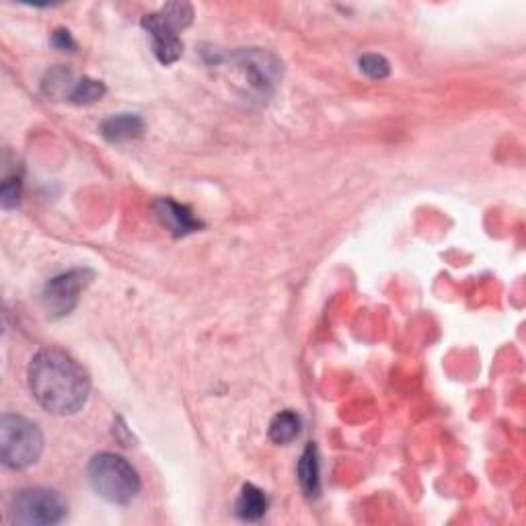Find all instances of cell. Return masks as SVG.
Wrapping results in <instances>:
<instances>
[{
	"label": "cell",
	"mask_w": 526,
	"mask_h": 526,
	"mask_svg": "<svg viewBox=\"0 0 526 526\" xmlns=\"http://www.w3.org/2000/svg\"><path fill=\"white\" fill-rule=\"evenodd\" d=\"M35 401L54 416H72L85 408L91 382L77 360L62 350L46 348L32 358L27 371Z\"/></svg>",
	"instance_id": "6da1fadb"
},
{
	"label": "cell",
	"mask_w": 526,
	"mask_h": 526,
	"mask_svg": "<svg viewBox=\"0 0 526 526\" xmlns=\"http://www.w3.org/2000/svg\"><path fill=\"white\" fill-rule=\"evenodd\" d=\"M87 473L93 492L116 506H126L140 493L142 481L138 471L116 453L95 455Z\"/></svg>",
	"instance_id": "7a4b0ae2"
},
{
	"label": "cell",
	"mask_w": 526,
	"mask_h": 526,
	"mask_svg": "<svg viewBox=\"0 0 526 526\" xmlns=\"http://www.w3.org/2000/svg\"><path fill=\"white\" fill-rule=\"evenodd\" d=\"M43 453L42 430L32 419L5 413L0 419V456L9 469H27L40 461Z\"/></svg>",
	"instance_id": "3957f363"
},
{
	"label": "cell",
	"mask_w": 526,
	"mask_h": 526,
	"mask_svg": "<svg viewBox=\"0 0 526 526\" xmlns=\"http://www.w3.org/2000/svg\"><path fill=\"white\" fill-rule=\"evenodd\" d=\"M13 516L21 524L50 526L62 522L69 514V503L50 487H27L14 493Z\"/></svg>",
	"instance_id": "277c9868"
},
{
	"label": "cell",
	"mask_w": 526,
	"mask_h": 526,
	"mask_svg": "<svg viewBox=\"0 0 526 526\" xmlns=\"http://www.w3.org/2000/svg\"><path fill=\"white\" fill-rule=\"evenodd\" d=\"M230 60L239 69L243 80H247L245 85L259 97H268L280 80V62L268 52L243 50L232 54Z\"/></svg>",
	"instance_id": "5b68a950"
},
{
	"label": "cell",
	"mask_w": 526,
	"mask_h": 526,
	"mask_svg": "<svg viewBox=\"0 0 526 526\" xmlns=\"http://www.w3.org/2000/svg\"><path fill=\"white\" fill-rule=\"evenodd\" d=\"M91 277L93 274L89 269H70V272L52 277L42 295L50 317H66L77 306L80 292L89 286Z\"/></svg>",
	"instance_id": "8992f818"
},
{
	"label": "cell",
	"mask_w": 526,
	"mask_h": 526,
	"mask_svg": "<svg viewBox=\"0 0 526 526\" xmlns=\"http://www.w3.org/2000/svg\"><path fill=\"white\" fill-rule=\"evenodd\" d=\"M142 27H145V32L148 33L155 56L163 66H169L182 58L183 42L179 40L177 35L179 29L173 25L161 11L145 14V17H142Z\"/></svg>",
	"instance_id": "52a82bcc"
},
{
	"label": "cell",
	"mask_w": 526,
	"mask_h": 526,
	"mask_svg": "<svg viewBox=\"0 0 526 526\" xmlns=\"http://www.w3.org/2000/svg\"><path fill=\"white\" fill-rule=\"evenodd\" d=\"M155 214L163 227H167L171 235L175 237H185L190 232L202 229V222L192 214L190 208L177 204V202L169 198H161L155 202Z\"/></svg>",
	"instance_id": "ba28073f"
},
{
	"label": "cell",
	"mask_w": 526,
	"mask_h": 526,
	"mask_svg": "<svg viewBox=\"0 0 526 526\" xmlns=\"http://www.w3.org/2000/svg\"><path fill=\"white\" fill-rule=\"evenodd\" d=\"M99 130L108 142H127L145 134V122L136 114H117L103 119Z\"/></svg>",
	"instance_id": "9c48e42d"
},
{
	"label": "cell",
	"mask_w": 526,
	"mask_h": 526,
	"mask_svg": "<svg viewBox=\"0 0 526 526\" xmlns=\"http://www.w3.org/2000/svg\"><path fill=\"white\" fill-rule=\"evenodd\" d=\"M298 481L306 498H319L321 493V467H319V450L315 445H306L298 461Z\"/></svg>",
	"instance_id": "30bf717a"
},
{
	"label": "cell",
	"mask_w": 526,
	"mask_h": 526,
	"mask_svg": "<svg viewBox=\"0 0 526 526\" xmlns=\"http://www.w3.org/2000/svg\"><path fill=\"white\" fill-rule=\"evenodd\" d=\"M266 510H268L266 493H263L259 487H255L253 484L243 485V490H240V495L237 500V510H235L240 521L258 522L266 516Z\"/></svg>",
	"instance_id": "8fae6325"
},
{
	"label": "cell",
	"mask_w": 526,
	"mask_h": 526,
	"mask_svg": "<svg viewBox=\"0 0 526 526\" xmlns=\"http://www.w3.org/2000/svg\"><path fill=\"white\" fill-rule=\"evenodd\" d=\"M300 434V418L295 411H280L269 424V438L276 445H290Z\"/></svg>",
	"instance_id": "7c38bea8"
},
{
	"label": "cell",
	"mask_w": 526,
	"mask_h": 526,
	"mask_svg": "<svg viewBox=\"0 0 526 526\" xmlns=\"http://www.w3.org/2000/svg\"><path fill=\"white\" fill-rule=\"evenodd\" d=\"M74 82L77 79L72 77V72L69 69H52L46 72V77L42 80V89L48 97H54V99H70V93L74 89Z\"/></svg>",
	"instance_id": "4fadbf2b"
},
{
	"label": "cell",
	"mask_w": 526,
	"mask_h": 526,
	"mask_svg": "<svg viewBox=\"0 0 526 526\" xmlns=\"http://www.w3.org/2000/svg\"><path fill=\"white\" fill-rule=\"evenodd\" d=\"M105 91H108V89H105L101 80L82 77L74 82V89H72L69 101L74 105H91V103L99 101L101 97L105 95Z\"/></svg>",
	"instance_id": "5bb4252c"
},
{
	"label": "cell",
	"mask_w": 526,
	"mask_h": 526,
	"mask_svg": "<svg viewBox=\"0 0 526 526\" xmlns=\"http://www.w3.org/2000/svg\"><path fill=\"white\" fill-rule=\"evenodd\" d=\"M358 64H360V70H362L368 79L382 80L390 74L389 60L380 54H364L358 60Z\"/></svg>",
	"instance_id": "9a60e30c"
},
{
	"label": "cell",
	"mask_w": 526,
	"mask_h": 526,
	"mask_svg": "<svg viewBox=\"0 0 526 526\" xmlns=\"http://www.w3.org/2000/svg\"><path fill=\"white\" fill-rule=\"evenodd\" d=\"M21 193H23V182H21V177H6L3 185H0V204H3L5 210L17 208L21 202Z\"/></svg>",
	"instance_id": "2e32d148"
},
{
	"label": "cell",
	"mask_w": 526,
	"mask_h": 526,
	"mask_svg": "<svg viewBox=\"0 0 526 526\" xmlns=\"http://www.w3.org/2000/svg\"><path fill=\"white\" fill-rule=\"evenodd\" d=\"M161 13L177 29L190 27L192 21H193V9H192V5H187V3H169V5L163 6Z\"/></svg>",
	"instance_id": "e0dca14e"
},
{
	"label": "cell",
	"mask_w": 526,
	"mask_h": 526,
	"mask_svg": "<svg viewBox=\"0 0 526 526\" xmlns=\"http://www.w3.org/2000/svg\"><path fill=\"white\" fill-rule=\"evenodd\" d=\"M52 43H54L58 50H64V52L77 50V42H74L72 33L69 32V29H62V27L56 29V32L52 33Z\"/></svg>",
	"instance_id": "ac0fdd59"
}]
</instances>
